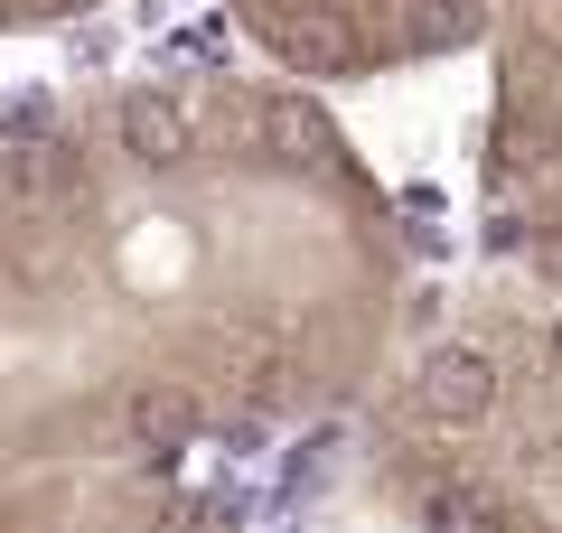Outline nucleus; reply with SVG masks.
<instances>
[{"mask_svg": "<svg viewBox=\"0 0 562 533\" xmlns=\"http://www.w3.org/2000/svg\"><path fill=\"white\" fill-rule=\"evenodd\" d=\"M0 533H20V514H10V506H0Z\"/></svg>", "mask_w": 562, "mask_h": 533, "instance_id": "20e7f679", "label": "nucleus"}, {"mask_svg": "<svg viewBox=\"0 0 562 533\" xmlns=\"http://www.w3.org/2000/svg\"><path fill=\"white\" fill-rule=\"evenodd\" d=\"M487 216L516 272L562 281V0H516L487 113Z\"/></svg>", "mask_w": 562, "mask_h": 533, "instance_id": "f03ea898", "label": "nucleus"}, {"mask_svg": "<svg viewBox=\"0 0 562 533\" xmlns=\"http://www.w3.org/2000/svg\"><path fill=\"white\" fill-rule=\"evenodd\" d=\"M384 477L422 533H562V281L516 272L422 337Z\"/></svg>", "mask_w": 562, "mask_h": 533, "instance_id": "f257e3e1", "label": "nucleus"}, {"mask_svg": "<svg viewBox=\"0 0 562 533\" xmlns=\"http://www.w3.org/2000/svg\"><path fill=\"white\" fill-rule=\"evenodd\" d=\"M262 57H281L301 84L366 76V66H431L479 47L516 20V0H235Z\"/></svg>", "mask_w": 562, "mask_h": 533, "instance_id": "7ed1b4c3", "label": "nucleus"}]
</instances>
